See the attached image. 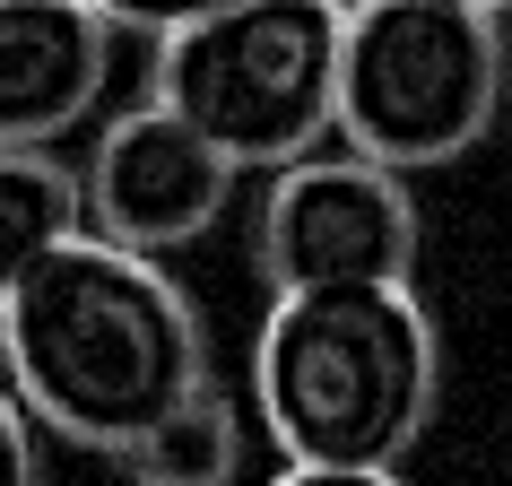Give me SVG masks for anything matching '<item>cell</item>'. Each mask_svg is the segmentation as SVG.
Returning <instances> with one entry per match:
<instances>
[{
  "mask_svg": "<svg viewBox=\"0 0 512 486\" xmlns=\"http://www.w3.org/2000/svg\"><path fill=\"white\" fill-rule=\"evenodd\" d=\"M96 18H105L113 35H183V27H200V18H217V9H235V0H87Z\"/></svg>",
  "mask_w": 512,
  "mask_h": 486,
  "instance_id": "cell-10",
  "label": "cell"
},
{
  "mask_svg": "<svg viewBox=\"0 0 512 486\" xmlns=\"http://www.w3.org/2000/svg\"><path fill=\"white\" fill-rule=\"evenodd\" d=\"M443 391L417 287H296L252 330V417L296 469H400Z\"/></svg>",
  "mask_w": 512,
  "mask_h": 486,
  "instance_id": "cell-2",
  "label": "cell"
},
{
  "mask_svg": "<svg viewBox=\"0 0 512 486\" xmlns=\"http://www.w3.org/2000/svg\"><path fill=\"white\" fill-rule=\"evenodd\" d=\"M113 469L131 486H235L243 478V408H235V391L226 382L183 391L139 443L113 452Z\"/></svg>",
  "mask_w": 512,
  "mask_h": 486,
  "instance_id": "cell-8",
  "label": "cell"
},
{
  "mask_svg": "<svg viewBox=\"0 0 512 486\" xmlns=\"http://www.w3.org/2000/svg\"><path fill=\"white\" fill-rule=\"evenodd\" d=\"M270 486H408V478L400 469H296V460H287Z\"/></svg>",
  "mask_w": 512,
  "mask_h": 486,
  "instance_id": "cell-12",
  "label": "cell"
},
{
  "mask_svg": "<svg viewBox=\"0 0 512 486\" xmlns=\"http://www.w3.org/2000/svg\"><path fill=\"white\" fill-rule=\"evenodd\" d=\"M504 113V18L469 0H348L339 122L348 157L391 174L469 157Z\"/></svg>",
  "mask_w": 512,
  "mask_h": 486,
  "instance_id": "cell-4",
  "label": "cell"
},
{
  "mask_svg": "<svg viewBox=\"0 0 512 486\" xmlns=\"http://www.w3.org/2000/svg\"><path fill=\"white\" fill-rule=\"evenodd\" d=\"M0 486H44V452H35V426L9 400V382H0Z\"/></svg>",
  "mask_w": 512,
  "mask_h": 486,
  "instance_id": "cell-11",
  "label": "cell"
},
{
  "mask_svg": "<svg viewBox=\"0 0 512 486\" xmlns=\"http://www.w3.org/2000/svg\"><path fill=\"white\" fill-rule=\"evenodd\" d=\"M469 9H495V18H504V9H512V0H469Z\"/></svg>",
  "mask_w": 512,
  "mask_h": 486,
  "instance_id": "cell-13",
  "label": "cell"
},
{
  "mask_svg": "<svg viewBox=\"0 0 512 486\" xmlns=\"http://www.w3.org/2000/svg\"><path fill=\"white\" fill-rule=\"evenodd\" d=\"M252 261L270 278V296H296V287H408V270H417L408 174L348 157V148H313V157L278 165L270 191H261Z\"/></svg>",
  "mask_w": 512,
  "mask_h": 486,
  "instance_id": "cell-5",
  "label": "cell"
},
{
  "mask_svg": "<svg viewBox=\"0 0 512 486\" xmlns=\"http://www.w3.org/2000/svg\"><path fill=\"white\" fill-rule=\"evenodd\" d=\"M339 35L348 0H235L157 44L148 105L200 131L235 174H278L339 122Z\"/></svg>",
  "mask_w": 512,
  "mask_h": 486,
  "instance_id": "cell-3",
  "label": "cell"
},
{
  "mask_svg": "<svg viewBox=\"0 0 512 486\" xmlns=\"http://www.w3.org/2000/svg\"><path fill=\"white\" fill-rule=\"evenodd\" d=\"M70 235H87L79 174L53 148H0V304L18 296Z\"/></svg>",
  "mask_w": 512,
  "mask_h": 486,
  "instance_id": "cell-9",
  "label": "cell"
},
{
  "mask_svg": "<svg viewBox=\"0 0 512 486\" xmlns=\"http://www.w3.org/2000/svg\"><path fill=\"white\" fill-rule=\"evenodd\" d=\"M0 382L27 426L113 460L209 382V330L165 261L70 235L0 304Z\"/></svg>",
  "mask_w": 512,
  "mask_h": 486,
  "instance_id": "cell-1",
  "label": "cell"
},
{
  "mask_svg": "<svg viewBox=\"0 0 512 486\" xmlns=\"http://www.w3.org/2000/svg\"><path fill=\"white\" fill-rule=\"evenodd\" d=\"M226 200H235V165L217 157L200 131H183L165 105L113 113L79 165L87 235L113 243V252H139V261L200 243L226 217Z\"/></svg>",
  "mask_w": 512,
  "mask_h": 486,
  "instance_id": "cell-6",
  "label": "cell"
},
{
  "mask_svg": "<svg viewBox=\"0 0 512 486\" xmlns=\"http://www.w3.org/2000/svg\"><path fill=\"white\" fill-rule=\"evenodd\" d=\"M113 27L87 0H0V148H53L105 105Z\"/></svg>",
  "mask_w": 512,
  "mask_h": 486,
  "instance_id": "cell-7",
  "label": "cell"
}]
</instances>
